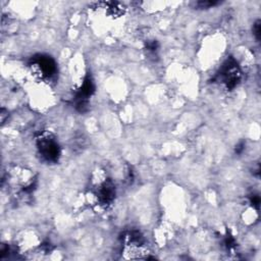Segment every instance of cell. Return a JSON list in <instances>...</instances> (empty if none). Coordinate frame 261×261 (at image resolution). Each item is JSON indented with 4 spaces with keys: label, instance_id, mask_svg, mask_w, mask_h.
I'll return each mask as SVG.
<instances>
[{
    "label": "cell",
    "instance_id": "obj_11",
    "mask_svg": "<svg viewBox=\"0 0 261 261\" xmlns=\"http://www.w3.org/2000/svg\"><path fill=\"white\" fill-rule=\"evenodd\" d=\"M244 146H245V144L243 143V142H241L240 144H238L237 147H236V152L237 153H241L243 150H244Z\"/></svg>",
    "mask_w": 261,
    "mask_h": 261
},
{
    "label": "cell",
    "instance_id": "obj_3",
    "mask_svg": "<svg viewBox=\"0 0 261 261\" xmlns=\"http://www.w3.org/2000/svg\"><path fill=\"white\" fill-rule=\"evenodd\" d=\"M37 147L42 157L48 162H56L59 158L60 149L51 135L42 134L37 138Z\"/></svg>",
    "mask_w": 261,
    "mask_h": 261
},
{
    "label": "cell",
    "instance_id": "obj_2",
    "mask_svg": "<svg viewBox=\"0 0 261 261\" xmlns=\"http://www.w3.org/2000/svg\"><path fill=\"white\" fill-rule=\"evenodd\" d=\"M217 78L228 90L235 89L241 80V69L238 62L234 58L230 57L222 64Z\"/></svg>",
    "mask_w": 261,
    "mask_h": 261
},
{
    "label": "cell",
    "instance_id": "obj_5",
    "mask_svg": "<svg viewBox=\"0 0 261 261\" xmlns=\"http://www.w3.org/2000/svg\"><path fill=\"white\" fill-rule=\"evenodd\" d=\"M100 205H109L115 197V187L110 180H105L99 185L95 193Z\"/></svg>",
    "mask_w": 261,
    "mask_h": 261
},
{
    "label": "cell",
    "instance_id": "obj_1",
    "mask_svg": "<svg viewBox=\"0 0 261 261\" xmlns=\"http://www.w3.org/2000/svg\"><path fill=\"white\" fill-rule=\"evenodd\" d=\"M124 245L127 258L139 259V258H149L147 248L145 246V240L142 234L139 231H131L124 235Z\"/></svg>",
    "mask_w": 261,
    "mask_h": 261
},
{
    "label": "cell",
    "instance_id": "obj_4",
    "mask_svg": "<svg viewBox=\"0 0 261 261\" xmlns=\"http://www.w3.org/2000/svg\"><path fill=\"white\" fill-rule=\"evenodd\" d=\"M30 65L36 69L41 78L49 79L56 73V64L50 56L38 55L32 58Z\"/></svg>",
    "mask_w": 261,
    "mask_h": 261
},
{
    "label": "cell",
    "instance_id": "obj_7",
    "mask_svg": "<svg viewBox=\"0 0 261 261\" xmlns=\"http://www.w3.org/2000/svg\"><path fill=\"white\" fill-rule=\"evenodd\" d=\"M217 4V2L215 1H200L197 3V5L200 7V8H206V7H211L213 5Z\"/></svg>",
    "mask_w": 261,
    "mask_h": 261
},
{
    "label": "cell",
    "instance_id": "obj_8",
    "mask_svg": "<svg viewBox=\"0 0 261 261\" xmlns=\"http://www.w3.org/2000/svg\"><path fill=\"white\" fill-rule=\"evenodd\" d=\"M253 32H254V35L257 40H260V21H257L254 25V28H253Z\"/></svg>",
    "mask_w": 261,
    "mask_h": 261
},
{
    "label": "cell",
    "instance_id": "obj_9",
    "mask_svg": "<svg viewBox=\"0 0 261 261\" xmlns=\"http://www.w3.org/2000/svg\"><path fill=\"white\" fill-rule=\"evenodd\" d=\"M250 201H251V204H252L254 207H256L257 209H258V208H259V205H260V198H259V196H257V195L251 196Z\"/></svg>",
    "mask_w": 261,
    "mask_h": 261
},
{
    "label": "cell",
    "instance_id": "obj_10",
    "mask_svg": "<svg viewBox=\"0 0 261 261\" xmlns=\"http://www.w3.org/2000/svg\"><path fill=\"white\" fill-rule=\"evenodd\" d=\"M157 47H158V44H157V42H155V41H152V42L147 44V49L152 51V52L157 50Z\"/></svg>",
    "mask_w": 261,
    "mask_h": 261
},
{
    "label": "cell",
    "instance_id": "obj_6",
    "mask_svg": "<svg viewBox=\"0 0 261 261\" xmlns=\"http://www.w3.org/2000/svg\"><path fill=\"white\" fill-rule=\"evenodd\" d=\"M96 6L103 8L107 14H109L110 16H114V17L121 16L125 13V10H126L123 4H120L119 2H113V1L99 2L96 4Z\"/></svg>",
    "mask_w": 261,
    "mask_h": 261
}]
</instances>
